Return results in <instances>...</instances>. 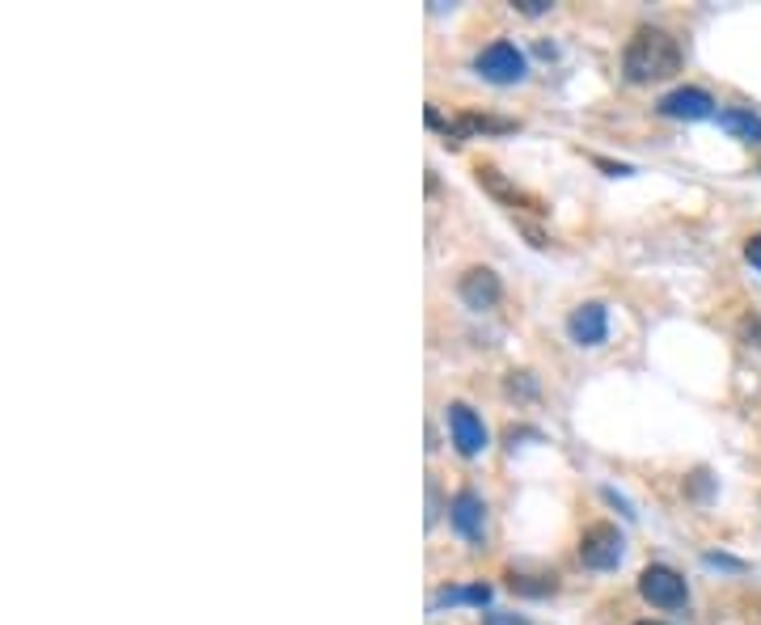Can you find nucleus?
Wrapping results in <instances>:
<instances>
[{
	"mask_svg": "<svg viewBox=\"0 0 761 625\" xmlns=\"http://www.w3.org/2000/svg\"><path fill=\"white\" fill-rule=\"evenodd\" d=\"M622 72H626V81H634V85L664 81V77L681 72V47H676V39L669 30H660V26H639L634 39L626 42V51H622Z\"/></svg>",
	"mask_w": 761,
	"mask_h": 625,
	"instance_id": "obj_1",
	"label": "nucleus"
},
{
	"mask_svg": "<svg viewBox=\"0 0 761 625\" xmlns=\"http://www.w3.org/2000/svg\"><path fill=\"white\" fill-rule=\"evenodd\" d=\"M639 596L655 608H685L690 605V587L685 579L676 575L673 566H643V575H639Z\"/></svg>",
	"mask_w": 761,
	"mask_h": 625,
	"instance_id": "obj_2",
	"label": "nucleus"
},
{
	"mask_svg": "<svg viewBox=\"0 0 761 625\" xmlns=\"http://www.w3.org/2000/svg\"><path fill=\"white\" fill-rule=\"evenodd\" d=\"M622 533L613 528V524H589L584 528V537H580V563L592 566V571H613V566L622 563Z\"/></svg>",
	"mask_w": 761,
	"mask_h": 625,
	"instance_id": "obj_3",
	"label": "nucleus"
},
{
	"mask_svg": "<svg viewBox=\"0 0 761 625\" xmlns=\"http://www.w3.org/2000/svg\"><path fill=\"white\" fill-rule=\"evenodd\" d=\"M474 68H478V77L491 85H516L525 77V56H521L516 42H491V47L478 51Z\"/></svg>",
	"mask_w": 761,
	"mask_h": 625,
	"instance_id": "obj_4",
	"label": "nucleus"
},
{
	"mask_svg": "<svg viewBox=\"0 0 761 625\" xmlns=\"http://www.w3.org/2000/svg\"><path fill=\"white\" fill-rule=\"evenodd\" d=\"M448 436H453V448H457L462 457H478L486 448L483 418L474 415L465 401H453V406H448Z\"/></svg>",
	"mask_w": 761,
	"mask_h": 625,
	"instance_id": "obj_5",
	"label": "nucleus"
},
{
	"mask_svg": "<svg viewBox=\"0 0 761 625\" xmlns=\"http://www.w3.org/2000/svg\"><path fill=\"white\" fill-rule=\"evenodd\" d=\"M660 115H664V119H690V123H698V119H711V115H715V102H711L706 89L681 85V89H673V93L660 98Z\"/></svg>",
	"mask_w": 761,
	"mask_h": 625,
	"instance_id": "obj_6",
	"label": "nucleus"
},
{
	"mask_svg": "<svg viewBox=\"0 0 761 625\" xmlns=\"http://www.w3.org/2000/svg\"><path fill=\"white\" fill-rule=\"evenodd\" d=\"M567 334L575 347H601L605 334H610V312H605V305H596V300L580 305L567 317Z\"/></svg>",
	"mask_w": 761,
	"mask_h": 625,
	"instance_id": "obj_7",
	"label": "nucleus"
},
{
	"mask_svg": "<svg viewBox=\"0 0 761 625\" xmlns=\"http://www.w3.org/2000/svg\"><path fill=\"white\" fill-rule=\"evenodd\" d=\"M448 520H453V528L462 533L465 542H483L486 507L474 490H457V495H453V503H448Z\"/></svg>",
	"mask_w": 761,
	"mask_h": 625,
	"instance_id": "obj_8",
	"label": "nucleus"
},
{
	"mask_svg": "<svg viewBox=\"0 0 761 625\" xmlns=\"http://www.w3.org/2000/svg\"><path fill=\"white\" fill-rule=\"evenodd\" d=\"M457 296H462L474 312L495 309V305H500V275L486 271V267H470V271L462 275V284H457Z\"/></svg>",
	"mask_w": 761,
	"mask_h": 625,
	"instance_id": "obj_9",
	"label": "nucleus"
},
{
	"mask_svg": "<svg viewBox=\"0 0 761 625\" xmlns=\"http://www.w3.org/2000/svg\"><path fill=\"white\" fill-rule=\"evenodd\" d=\"M719 127H723L728 136L744 140V145H761V119L758 115H749V110H723V115H719Z\"/></svg>",
	"mask_w": 761,
	"mask_h": 625,
	"instance_id": "obj_10",
	"label": "nucleus"
},
{
	"mask_svg": "<svg viewBox=\"0 0 761 625\" xmlns=\"http://www.w3.org/2000/svg\"><path fill=\"white\" fill-rule=\"evenodd\" d=\"M507 587H512V592H525V596H550V592H554V579H546V584H528L525 575H516V571H512V575H507Z\"/></svg>",
	"mask_w": 761,
	"mask_h": 625,
	"instance_id": "obj_11",
	"label": "nucleus"
},
{
	"mask_svg": "<svg viewBox=\"0 0 761 625\" xmlns=\"http://www.w3.org/2000/svg\"><path fill=\"white\" fill-rule=\"evenodd\" d=\"M483 625H528L525 617H516V613H486Z\"/></svg>",
	"mask_w": 761,
	"mask_h": 625,
	"instance_id": "obj_12",
	"label": "nucleus"
},
{
	"mask_svg": "<svg viewBox=\"0 0 761 625\" xmlns=\"http://www.w3.org/2000/svg\"><path fill=\"white\" fill-rule=\"evenodd\" d=\"M516 9L525 13V18H537V13H546L550 0H516Z\"/></svg>",
	"mask_w": 761,
	"mask_h": 625,
	"instance_id": "obj_13",
	"label": "nucleus"
},
{
	"mask_svg": "<svg viewBox=\"0 0 761 625\" xmlns=\"http://www.w3.org/2000/svg\"><path fill=\"white\" fill-rule=\"evenodd\" d=\"M744 258H749V262H753V267L761 271V232L753 237V241H749V246H744Z\"/></svg>",
	"mask_w": 761,
	"mask_h": 625,
	"instance_id": "obj_14",
	"label": "nucleus"
},
{
	"mask_svg": "<svg viewBox=\"0 0 761 625\" xmlns=\"http://www.w3.org/2000/svg\"><path fill=\"white\" fill-rule=\"evenodd\" d=\"M634 625H669V622H634Z\"/></svg>",
	"mask_w": 761,
	"mask_h": 625,
	"instance_id": "obj_15",
	"label": "nucleus"
}]
</instances>
